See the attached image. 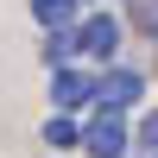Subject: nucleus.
I'll return each mask as SVG.
<instances>
[{
    "label": "nucleus",
    "instance_id": "39448f33",
    "mask_svg": "<svg viewBox=\"0 0 158 158\" xmlns=\"http://www.w3.org/2000/svg\"><path fill=\"white\" fill-rule=\"evenodd\" d=\"M38 57H44V70H57V63H76V32H70V25H51Z\"/></svg>",
    "mask_w": 158,
    "mask_h": 158
},
{
    "label": "nucleus",
    "instance_id": "423d86ee",
    "mask_svg": "<svg viewBox=\"0 0 158 158\" xmlns=\"http://www.w3.org/2000/svg\"><path fill=\"white\" fill-rule=\"evenodd\" d=\"M44 146L51 152H76V146H82V127H76L70 114H51V120H44Z\"/></svg>",
    "mask_w": 158,
    "mask_h": 158
},
{
    "label": "nucleus",
    "instance_id": "6e6552de",
    "mask_svg": "<svg viewBox=\"0 0 158 158\" xmlns=\"http://www.w3.org/2000/svg\"><path fill=\"white\" fill-rule=\"evenodd\" d=\"M127 19H133L146 38H158V0H127Z\"/></svg>",
    "mask_w": 158,
    "mask_h": 158
},
{
    "label": "nucleus",
    "instance_id": "20e7f679",
    "mask_svg": "<svg viewBox=\"0 0 158 158\" xmlns=\"http://www.w3.org/2000/svg\"><path fill=\"white\" fill-rule=\"evenodd\" d=\"M127 146H133V133H127L120 114H95L82 127V152L89 158H127Z\"/></svg>",
    "mask_w": 158,
    "mask_h": 158
},
{
    "label": "nucleus",
    "instance_id": "0eeeda50",
    "mask_svg": "<svg viewBox=\"0 0 158 158\" xmlns=\"http://www.w3.org/2000/svg\"><path fill=\"white\" fill-rule=\"evenodd\" d=\"M32 19L44 25V32L51 25H76V0H32Z\"/></svg>",
    "mask_w": 158,
    "mask_h": 158
},
{
    "label": "nucleus",
    "instance_id": "f03ea898",
    "mask_svg": "<svg viewBox=\"0 0 158 158\" xmlns=\"http://www.w3.org/2000/svg\"><path fill=\"white\" fill-rule=\"evenodd\" d=\"M70 32H76V57L101 63V70L120 57V19H114V13H101V6H95V13H82Z\"/></svg>",
    "mask_w": 158,
    "mask_h": 158
},
{
    "label": "nucleus",
    "instance_id": "9b49d317",
    "mask_svg": "<svg viewBox=\"0 0 158 158\" xmlns=\"http://www.w3.org/2000/svg\"><path fill=\"white\" fill-rule=\"evenodd\" d=\"M152 158H158V152H152Z\"/></svg>",
    "mask_w": 158,
    "mask_h": 158
},
{
    "label": "nucleus",
    "instance_id": "f257e3e1",
    "mask_svg": "<svg viewBox=\"0 0 158 158\" xmlns=\"http://www.w3.org/2000/svg\"><path fill=\"white\" fill-rule=\"evenodd\" d=\"M139 101H146V76L127 70V63H108V70L95 76V101H89V108H95V114H120V120H127Z\"/></svg>",
    "mask_w": 158,
    "mask_h": 158
},
{
    "label": "nucleus",
    "instance_id": "7ed1b4c3",
    "mask_svg": "<svg viewBox=\"0 0 158 158\" xmlns=\"http://www.w3.org/2000/svg\"><path fill=\"white\" fill-rule=\"evenodd\" d=\"M89 101H95V76L76 63H57L51 70V114H82Z\"/></svg>",
    "mask_w": 158,
    "mask_h": 158
},
{
    "label": "nucleus",
    "instance_id": "9d476101",
    "mask_svg": "<svg viewBox=\"0 0 158 158\" xmlns=\"http://www.w3.org/2000/svg\"><path fill=\"white\" fill-rule=\"evenodd\" d=\"M76 6H82V0H76Z\"/></svg>",
    "mask_w": 158,
    "mask_h": 158
},
{
    "label": "nucleus",
    "instance_id": "1a4fd4ad",
    "mask_svg": "<svg viewBox=\"0 0 158 158\" xmlns=\"http://www.w3.org/2000/svg\"><path fill=\"white\" fill-rule=\"evenodd\" d=\"M139 146H146V152H158V108L139 120Z\"/></svg>",
    "mask_w": 158,
    "mask_h": 158
}]
</instances>
